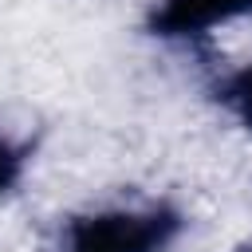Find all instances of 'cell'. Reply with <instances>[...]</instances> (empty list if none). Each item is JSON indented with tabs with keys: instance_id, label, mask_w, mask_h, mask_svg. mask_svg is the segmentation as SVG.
I'll list each match as a JSON object with an SVG mask.
<instances>
[{
	"instance_id": "2",
	"label": "cell",
	"mask_w": 252,
	"mask_h": 252,
	"mask_svg": "<svg viewBox=\"0 0 252 252\" xmlns=\"http://www.w3.org/2000/svg\"><path fill=\"white\" fill-rule=\"evenodd\" d=\"M240 16H252V0H158L146 20V32L158 39L189 43Z\"/></svg>"
},
{
	"instance_id": "1",
	"label": "cell",
	"mask_w": 252,
	"mask_h": 252,
	"mask_svg": "<svg viewBox=\"0 0 252 252\" xmlns=\"http://www.w3.org/2000/svg\"><path fill=\"white\" fill-rule=\"evenodd\" d=\"M185 228V217L158 205H118L79 213L63 228V244L55 252H165Z\"/></svg>"
},
{
	"instance_id": "4",
	"label": "cell",
	"mask_w": 252,
	"mask_h": 252,
	"mask_svg": "<svg viewBox=\"0 0 252 252\" xmlns=\"http://www.w3.org/2000/svg\"><path fill=\"white\" fill-rule=\"evenodd\" d=\"M24 169H28V146L12 142L8 134H0V197H8L20 185Z\"/></svg>"
},
{
	"instance_id": "3",
	"label": "cell",
	"mask_w": 252,
	"mask_h": 252,
	"mask_svg": "<svg viewBox=\"0 0 252 252\" xmlns=\"http://www.w3.org/2000/svg\"><path fill=\"white\" fill-rule=\"evenodd\" d=\"M213 98H217L244 130H252V63L220 75V79L213 83Z\"/></svg>"
},
{
	"instance_id": "5",
	"label": "cell",
	"mask_w": 252,
	"mask_h": 252,
	"mask_svg": "<svg viewBox=\"0 0 252 252\" xmlns=\"http://www.w3.org/2000/svg\"><path fill=\"white\" fill-rule=\"evenodd\" d=\"M240 252H252V244H248V248H240Z\"/></svg>"
}]
</instances>
